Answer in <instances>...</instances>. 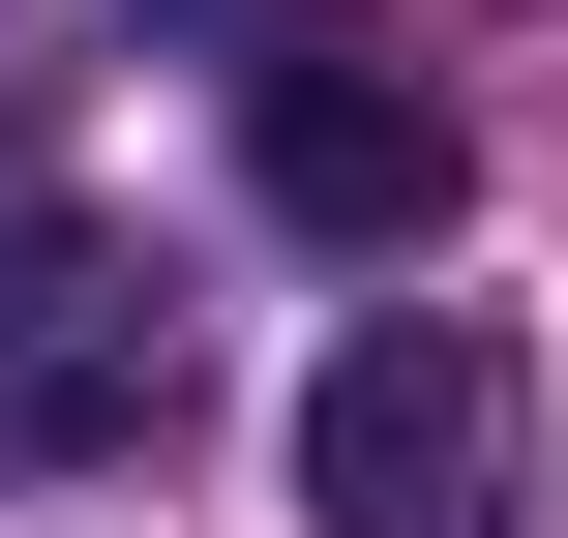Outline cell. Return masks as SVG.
I'll use <instances>...</instances> for the list:
<instances>
[{"label": "cell", "instance_id": "cell-1", "mask_svg": "<svg viewBox=\"0 0 568 538\" xmlns=\"http://www.w3.org/2000/svg\"><path fill=\"white\" fill-rule=\"evenodd\" d=\"M300 509L329 538H539V389L479 300H359L300 359Z\"/></svg>", "mask_w": 568, "mask_h": 538}, {"label": "cell", "instance_id": "cell-2", "mask_svg": "<svg viewBox=\"0 0 568 538\" xmlns=\"http://www.w3.org/2000/svg\"><path fill=\"white\" fill-rule=\"evenodd\" d=\"M240 180H270V240H329V270H419V240L479 210V120H449L389 30H300V60H240Z\"/></svg>", "mask_w": 568, "mask_h": 538}, {"label": "cell", "instance_id": "cell-3", "mask_svg": "<svg viewBox=\"0 0 568 538\" xmlns=\"http://www.w3.org/2000/svg\"><path fill=\"white\" fill-rule=\"evenodd\" d=\"M150 419H180V300L0 180V479H90V449H150Z\"/></svg>", "mask_w": 568, "mask_h": 538}, {"label": "cell", "instance_id": "cell-4", "mask_svg": "<svg viewBox=\"0 0 568 538\" xmlns=\"http://www.w3.org/2000/svg\"><path fill=\"white\" fill-rule=\"evenodd\" d=\"M150 30H180V60H300L329 0H150Z\"/></svg>", "mask_w": 568, "mask_h": 538}]
</instances>
